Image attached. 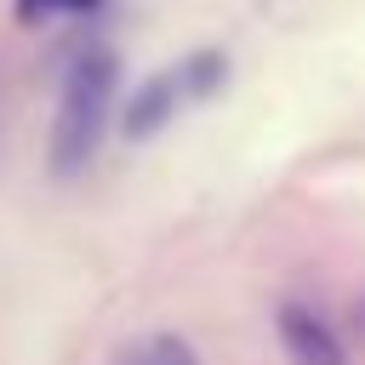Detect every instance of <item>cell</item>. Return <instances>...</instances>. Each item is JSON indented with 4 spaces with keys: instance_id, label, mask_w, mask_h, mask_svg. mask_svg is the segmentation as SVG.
<instances>
[{
    "instance_id": "obj_1",
    "label": "cell",
    "mask_w": 365,
    "mask_h": 365,
    "mask_svg": "<svg viewBox=\"0 0 365 365\" xmlns=\"http://www.w3.org/2000/svg\"><path fill=\"white\" fill-rule=\"evenodd\" d=\"M114 91H120V57L108 46L74 51V63L63 68L57 120H51V171L57 177H80L97 160L103 131L114 120Z\"/></svg>"
},
{
    "instance_id": "obj_2",
    "label": "cell",
    "mask_w": 365,
    "mask_h": 365,
    "mask_svg": "<svg viewBox=\"0 0 365 365\" xmlns=\"http://www.w3.org/2000/svg\"><path fill=\"white\" fill-rule=\"evenodd\" d=\"M188 108V86H182V63H171V68H154L131 97H125V114H120V131L131 137V143H148V137H160L177 114Z\"/></svg>"
},
{
    "instance_id": "obj_3",
    "label": "cell",
    "mask_w": 365,
    "mask_h": 365,
    "mask_svg": "<svg viewBox=\"0 0 365 365\" xmlns=\"http://www.w3.org/2000/svg\"><path fill=\"white\" fill-rule=\"evenodd\" d=\"M274 331H279V348H285L291 365H348L342 336H336L314 308H302V302H279Z\"/></svg>"
},
{
    "instance_id": "obj_4",
    "label": "cell",
    "mask_w": 365,
    "mask_h": 365,
    "mask_svg": "<svg viewBox=\"0 0 365 365\" xmlns=\"http://www.w3.org/2000/svg\"><path fill=\"white\" fill-rule=\"evenodd\" d=\"M114 365H200V354H194V342H182L171 331H148V336L125 342L114 354Z\"/></svg>"
},
{
    "instance_id": "obj_5",
    "label": "cell",
    "mask_w": 365,
    "mask_h": 365,
    "mask_svg": "<svg viewBox=\"0 0 365 365\" xmlns=\"http://www.w3.org/2000/svg\"><path fill=\"white\" fill-rule=\"evenodd\" d=\"M228 80V57L222 51H194V57H182V86H188V103H205L217 86Z\"/></svg>"
},
{
    "instance_id": "obj_6",
    "label": "cell",
    "mask_w": 365,
    "mask_h": 365,
    "mask_svg": "<svg viewBox=\"0 0 365 365\" xmlns=\"http://www.w3.org/2000/svg\"><path fill=\"white\" fill-rule=\"evenodd\" d=\"M11 6H17V23H40V17L63 11V0H11Z\"/></svg>"
},
{
    "instance_id": "obj_7",
    "label": "cell",
    "mask_w": 365,
    "mask_h": 365,
    "mask_svg": "<svg viewBox=\"0 0 365 365\" xmlns=\"http://www.w3.org/2000/svg\"><path fill=\"white\" fill-rule=\"evenodd\" d=\"M103 0H63V11H97Z\"/></svg>"
},
{
    "instance_id": "obj_8",
    "label": "cell",
    "mask_w": 365,
    "mask_h": 365,
    "mask_svg": "<svg viewBox=\"0 0 365 365\" xmlns=\"http://www.w3.org/2000/svg\"><path fill=\"white\" fill-rule=\"evenodd\" d=\"M359 319H365V302H359Z\"/></svg>"
}]
</instances>
